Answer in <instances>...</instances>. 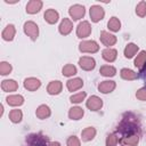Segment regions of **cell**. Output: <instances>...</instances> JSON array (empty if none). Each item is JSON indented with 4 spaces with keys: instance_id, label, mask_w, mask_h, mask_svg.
Masks as SVG:
<instances>
[{
    "instance_id": "5",
    "label": "cell",
    "mask_w": 146,
    "mask_h": 146,
    "mask_svg": "<svg viewBox=\"0 0 146 146\" xmlns=\"http://www.w3.org/2000/svg\"><path fill=\"white\" fill-rule=\"evenodd\" d=\"M89 13H90V18H91V21H92L94 23H97V22L102 21V19L104 18V16H105L104 9H103L100 6H98V5L91 6Z\"/></svg>"
},
{
    "instance_id": "23",
    "label": "cell",
    "mask_w": 146,
    "mask_h": 146,
    "mask_svg": "<svg viewBox=\"0 0 146 146\" xmlns=\"http://www.w3.org/2000/svg\"><path fill=\"white\" fill-rule=\"evenodd\" d=\"M95 136H96V129L92 127H88V128L83 129L81 132V137H82L83 141H89V140L94 139Z\"/></svg>"
},
{
    "instance_id": "32",
    "label": "cell",
    "mask_w": 146,
    "mask_h": 146,
    "mask_svg": "<svg viewBox=\"0 0 146 146\" xmlns=\"http://www.w3.org/2000/svg\"><path fill=\"white\" fill-rule=\"evenodd\" d=\"M62 72H63V75H65V76H72L74 74H76V67L72 64H67L63 67Z\"/></svg>"
},
{
    "instance_id": "28",
    "label": "cell",
    "mask_w": 146,
    "mask_h": 146,
    "mask_svg": "<svg viewBox=\"0 0 146 146\" xmlns=\"http://www.w3.org/2000/svg\"><path fill=\"white\" fill-rule=\"evenodd\" d=\"M99 73H100L102 75H104V76H114L115 73H116V70H115V67H113V66L104 65V66L100 67Z\"/></svg>"
},
{
    "instance_id": "4",
    "label": "cell",
    "mask_w": 146,
    "mask_h": 146,
    "mask_svg": "<svg viewBox=\"0 0 146 146\" xmlns=\"http://www.w3.org/2000/svg\"><path fill=\"white\" fill-rule=\"evenodd\" d=\"M24 32L34 41V40H36V38L39 35V27L34 22L29 21L24 24Z\"/></svg>"
},
{
    "instance_id": "35",
    "label": "cell",
    "mask_w": 146,
    "mask_h": 146,
    "mask_svg": "<svg viewBox=\"0 0 146 146\" xmlns=\"http://www.w3.org/2000/svg\"><path fill=\"white\" fill-rule=\"evenodd\" d=\"M119 143V138L116 135L112 133V135H108L107 138H106V146H116Z\"/></svg>"
},
{
    "instance_id": "40",
    "label": "cell",
    "mask_w": 146,
    "mask_h": 146,
    "mask_svg": "<svg viewBox=\"0 0 146 146\" xmlns=\"http://www.w3.org/2000/svg\"><path fill=\"white\" fill-rule=\"evenodd\" d=\"M48 146H60V144L58 141H51V143H49Z\"/></svg>"
},
{
    "instance_id": "25",
    "label": "cell",
    "mask_w": 146,
    "mask_h": 146,
    "mask_svg": "<svg viewBox=\"0 0 146 146\" xmlns=\"http://www.w3.org/2000/svg\"><path fill=\"white\" fill-rule=\"evenodd\" d=\"M120 141L124 146H137L138 143H139V137H138V135H132V136L123 137Z\"/></svg>"
},
{
    "instance_id": "7",
    "label": "cell",
    "mask_w": 146,
    "mask_h": 146,
    "mask_svg": "<svg viewBox=\"0 0 146 146\" xmlns=\"http://www.w3.org/2000/svg\"><path fill=\"white\" fill-rule=\"evenodd\" d=\"M90 33H91V26H90L89 22L83 21V22H81L78 25V29H76V35H78V38H80V39L87 38V36L90 35Z\"/></svg>"
},
{
    "instance_id": "11",
    "label": "cell",
    "mask_w": 146,
    "mask_h": 146,
    "mask_svg": "<svg viewBox=\"0 0 146 146\" xmlns=\"http://www.w3.org/2000/svg\"><path fill=\"white\" fill-rule=\"evenodd\" d=\"M42 8V1L40 0H31L26 5V13L27 14H36Z\"/></svg>"
},
{
    "instance_id": "15",
    "label": "cell",
    "mask_w": 146,
    "mask_h": 146,
    "mask_svg": "<svg viewBox=\"0 0 146 146\" xmlns=\"http://www.w3.org/2000/svg\"><path fill=\"white\" fill-rule=\"evenodd\" d=\"M15 33H16V30H15V26L13 24H9L5 27V30L2 31L1 35H2V39L6 40V41H11L15 36Z\"/></svg>"
},
{
    "instance_id": "17",
    "label": "cell",
    "mask_w": 146,
    "mask_h": 146,
    "mask_svg": "<svg viewBox=\"0 0 146 146\" xmlns=\"http://www.w3.org/2000/svg\"><path fill=\"white\" fill-rule=\"evenodd\" d=\"M18 88V84L15 80H3L1 82V89L3 91L10 92V91H16Z\"/></svg>"
},
{
    "instance_id": "8",
    "label": "cell",
    "mask_w": 146,
    "mask_h": 146,
    "mask_svg": "<svg viewBox=\"0 0 146 146\" xmlns=\"http://www.w3.org/2000/svg\"><path fill=\"white\" fill-rule=\"evenodd\" d=\"M79 65L82 70L84 71H91L95 68L96 66V62L92 57H88V56H83L79 59Z\"/></svg>"
},
{
    "instance_id": "1",
    "label": "cell",
    "mask_w": 146,
    "mask_h": 146,
    "mask_svg": "<svg viewBox=\"0 0 146 146\" xmlns=\"http://www.w3.org/2000/svg\"><path fill=\"white\" fill-rule=\"evenodd\" d=\"M117 130H119L121 133L125 135V137H128V136L135 135V133L138 131V125H137L136 122H133V121H131V120H128V119H124V120H122V122L119 124Z\"/></svg>"
},
{
    "instance_id": "26",
    "label": "cell",
    "mask_w": 146,
    "mask_h": 146,
    "mask_svg": "<svg viewBox=\"0 0 146 146\" xmlns=\"http://www.w3.org/2000/svg\"><path fill=\"white\" fill-rule=\"evenodd\" d=\"M138 51V46L135 43H128L127 47L124 48V56L127 58H132L135 54Z\"/></svg>"
},
{
    "instance_id": "21",
    "label": "cell",
    "mask_w": 146,
    "mask_h": 146,
    "mask_svg": "<svg viewBox=\"0 0 146 146\" xmlns=\"http://www.w3.org/2000/svg\"><path fill=\"white\" fill-rule=\"evenodd\" d=\"M103 55V58L107 62H114L116 59V56H117V51L115 49H112V48H106L103 50L102 52Z\"/></svg>"
},
{
    "instance_id": "33",
    "label": "cell",
    "mask_w": 146,
    "mask_h": 146,
    "mask_svg": "<svg viewBox=\"0 0 146 146\" xmlns=\"http://www.w3.org/2000/svg\"><path fill=\"white\" fill-rule=\"evenodd\" d=\"M136 14L139 17H145L146 16V2L145 1H140L137 7H136Z\"/></svg>"
},
{
    "instance_id": "30",
    "label": "cell",
    "mask_w": 146,
    "mask_h": 146,
    "mask_svg": "<svg viewBox=\"0 0 146 146\" xmlns=\"http://www.w3.org/2000/svg\"><path fill=\"white\" fill-rule=\"evenodd\" d=\"M22 117H23V113H22L21 110H11L10 113H9V119L14 123L21 122L22 121Z\"/></svg>"
},
{
    "instance_id": "19",
    "label": "cell",
    "mask_w": 146,
    "mask_h": 146,
    "mask_svg": "<svg viewBox=\"0 0 146 146\" xmlns=\"http://www.w3.org/2000/svg\"><path fill=\"white\" fill-rule=\"evenodd\" d=\"M83 86V81L80 78H75V79H71L66 82V87L70 91H75L80 88H82Z\"/></svg>"
},
{
    "instance_id": "18",
    "label": "cell",
    "mask_w": 146,
    "mask_h": 146,
    "mask_svg": "<svg viewBox=\"0 0 146 146\" xmlns=\"http://www.w3.org/2000/svg\"><path fill=\"white\" fill-rule=\"evenodd\" d=\"M62 88L63 84L60 81H51L47 87V91L50 95H58L62 91Z\"/></svg>"
},
{
    "instance_id": "6",
    "label": "cell",
    "mask_w": 146,
    "mask_h": 146,
    "mask_svg": "<svg viewBox=\"0 0 146 146\" xmlns=\"http://www.w3.org/2000/svg\"><path fill=\"white\" fill-rule=\"evenodd\" d=\"M68 14L73 18V21H78V19H80V18H82L84 16L86 9L81 5H73L68 9Z\"/></svg>"
},
{
    "instance_id": "34",
    "label": "cell",
    "mask_w": 146,
    "mask_h": 146,
    "mask_svg": "<svg viewBox=\"0 0 146 146\" xmlns=\"http://www.w3.org/2000/svg\"><path fill=\"white\" fill-rule=\"evenodd\" d=\"M11 70H13V67H11V65L9 63H7V62H1L0 63V74L1 75L9 74L11 72Z\"/></svg>"
},
{
    "instance_id": "39",
    "label": "cell",
    "mask_w": 146,
    "mask_h": 146,
    "mask_svg": "<svg viewBox=\"0 0 146 146\" xmlns=\"http://www.w3.org/2000/svg\"><path fill=\"white\" fill-rule=\"evenodd\" d=\"M140 73H141L143 76L146 79V63H145V66H143V67L140 68Z\"/></svg>"
},
{
    "instance_id": "3",
    "label": "cell",
    "mask_w": 146,
    "mask_h": 146,
    "mask_svg": "<svg viewBox=\"0 0 146 146\" xmlns=\"http://www.w3.org/2000/svg\"><path fill=\"white\" fill-rule=\"evenodd\" d=\"M79 49L81 52H97L99 50V46L96 41L94 40H89V41H82L79 44Z\"/></svg>"
},
{
    "instance_id": "24",
    "label": "cell",
    "mask_w": 146,
    "mask_h": 146,
    "mask_svg": "<svg viewBox=\"0 0 146 146\" xmlns=\"http://www.w3.org/2000/svg\"><path fill=\"white\" fill-rule=\"evenodd\" d=\"M83 114H84V111L79 106L70 108V112H68V116L71 120H80L83 116Z\"/></svg>"
},
{
    "instance_id": "22",
    "label": "cell",
    "mask_w": 146,
    "mask_h": 146,
    "mask_svg": "<svg viewBox=\"0 0 146 146\" xmlns=\"http://www.w3.org/2000/svg\"><path fill=\"white\" fill-rule=\"evenodd\" d=\"M50 113H51V112H50V108H49V106H47V105H40V106L36 108V112H35L36 116H38L39 119H41V120L49 117V116H50Z\"/></svg>"
},
{
    "instance_id": "27",
    "label": "cell",
    "mask_w": 146,
    "mask_h": 146,
    "mask_svg": "<svg viewBox=\"0 0 146 146\" xmlns=\"http://www.w3.org/2000/svg\"><path fill=\"white\" fill-rule=\"evenodd\" d=\"M120 74H121V78L124 80H135L138 78L137 73L133 72L132 70H129V68H122Z\"/></svg>"
},
{
    "instance_id": "9",
    "label": "cell",
    "mask_w": 146,
    "mask_h": 146,
    "mask_svg": "<svg viewBox=\"0 0 146 146\" xmlns=\"http://www.w3.org/2000/svg\"><path fill=\"white\" fill-rule=\"evenodd\" d=\"M103 106V100L98 96H91L87 100V107L90 111H99Z\"/></svg>"
},
{
    "instance_id": "37",
    "label": "cell",
    "mask_w": 146,
    "mask_h": 146,
    "mask_svg": "<svg viewBox=\"0 0 146 146\" xmlns=\"http://www.w3.org/2000/svg\"><path fill=\"white\" fill-rule=\"evenodd\" d=\"M67 146H80V140L78 139V137L75 136H71L67 139Z\"/></svg>"
},
{
    "instance_id": "38",
    "label": "cell",
    "mask_w": 146,
    "mask_h": 146,
    "mask_svg": "<svg viewBox=\"0 0 146 146\" xmlns=\"http://www.w3.org/2000/svg\"><path fill=\"white\" fill-rule=\"evenodd\" d=\"M136 97L139 100H146V88H141L136 92Z\"/></svg>"
},
{
    "instance_id": "10",
    "label": "cell",
    "mask_w": 146,
    "mask_h": 146,
    "mask_svg": "<svg viewBox=\"0 0 146 146\" xmlns=\"http://www.w3.org/2000/svg\"><path fill=\"white\" fill-rule=\"evenodd\" d=\"M40 86H41V82L36 78H27L24 80V87L29 91H35L36 89L40 88Z\"/></svg>"
},
{
    "instance_id": "20",
    "label": "cell",
    "mask_w": 146,
    "mask_h": 146,
    "mask_svg": "<svg viewBox=\"0 0 146 146\" xmlns=\"http://www.w3.org/2000/svg\"><path fill=\"white\" fill-rule=\"evenodd\" d=\"M7 104L10 106H21L24 103V98L21 95H11L6 98Z\"/></svg>"
},
{
    "instance_id": "14",
    "label": "cell",
    "mask_w": 146,
    "mask_h": 146,
    "mask_svg": "<svg viewBox=\"0 0 146 146\" xmlns=\"http://www.w3.org/2000/svg\"><path fill=\"white\" fill-rule=\"evenodd\" d=\"M115 86L116 84L114 81H103L98 84V90L103 94H108L115 89Z\"/></svg>"
},
{
    "instance_id": "16",
    "label": "cell",
    "mask_w": 146,
    "mask_h": 146,
    "mask_svg": "<svg viewBox=\"0 0 146 146\" xmlns=\"http://www.w3.org/2000/svg\"><path fill=\"white\" fill-rule=\"evenodd\" d=\"M43 17H44V19H46L47 23H49V24H55V23L58 21L59 15H58V13H57L55 9H48V10H46Z\"/></svg>"
},
{
    "instance_id": "29",
    "label": "cell",
    "mask_w": 146,
    "mask_h": 146,
    "mask_svg": "<svg viewBox=\"0 0 146 146\" xmlns=\"http://www.w3.org/2000/svg\"><path fill=\"white\" fill-rule=\"evenodd\" d=\"M107 26H108V29H110L111 31L117 32V31L121 29V22L119 21V18L112 17V18H110V21H108V23H107Z\"/></svg>"
},
{
    "instance_id": "36",
    "label": "cell",
    "mask_w": 146,
    "mask_h": 146,
    "mask_svg": "<svg viewBox=\"0 0 146 146\" xmlns=\"http://www.w3.org/2000/svg\"><path fill=\"white\" fill-rule=\"evenodd\" d=\"M86 98V92L84 91H82V92H79V94H75V95H73V96H71V102L72 103H81L83 99Z\"/></svg>"
},
{
    "instance_id": "2",
    "label": "cell",
    "mask_w": 146,
    "mask_h": 146,
    "mask_svg": "<svg viewBox=\"0 0 146 146\" xmlns=\"http://www.w3.org/2000/svg\"><path fill=\"white\" fill-rule=\"evenodd\" d=\"M29 146H48V140L44 136L38 133V135H30L26 139Z\"/></svg>"
},
{
    "instance_id": "12",
    "label": "cell",
    "mask_w": 146,
    "mask_h": 146,
    "mask_svg": "<svg viewBox=\"0 0 146 146\" xmlns=\"http://www.w3.org/2000/svg\"><path fill=\"white\" fill-rule=\"evenodd\" d=\"M100 41L105 44V46H113L116 43V36L106 32V31H102L100 32Z\"/></svg>"
},
{
    "instance_id": "13",
    "label": "cell",
    "mask_w": 146,
    "mask_h": 146,
    "mask_svg": "<svg viewBox=\"0 0 146 146\" xmlns=\"http://www.w3.org/2000/svg\"><path fill=\"white\" fill-rule=\"evenodd\" d=\"M59 33L60 34H63V35H67V34H70L71 33V31H72V29H73V24H72V22L68 19V18H64L63 21H62V23L59 24Z\"/></svg>"
},
{
    "instance_id": "31",
    "label": "cell",
    "mask_w": 146,
    "mask_h": 146,
    "mask_svg": "<svg viewBox=\"0 0 146 146\" xmlns=\"http://www.w3.org/2000/svg\"><path fill=\"white\" fill-rule=\"evenodd\" d=\"M146 63V51L143 50L139 52V55H137L136 59H135V66L138 68H141Z\"/></svg>"
}]
</instances>
